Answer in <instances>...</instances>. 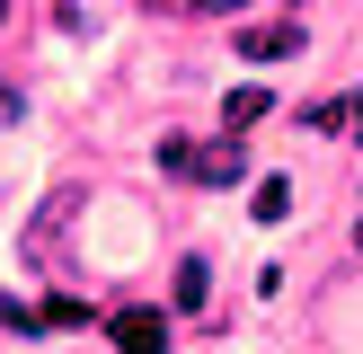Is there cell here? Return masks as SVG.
Returning <instances> with one entry per match:
<instances>
[{"label": "cell", "mask_w": 363, "mask_h": 354, "mask_svg": "<svg viewBox=\"0 0 363 354\" xmlns=\"http://www.w3.org/2000/svg\"><path fill=\"white\" fill-rule=\"evenodd\" d=\"M284 212H293V186H284V177H266V186H257V222H284Z\"/></svg>", "instance_id": "9"}, {"label": "cell", "mask_w": 363, "mask_h": 354, "mask_svg": "<svg viewBox=\"0 0 363 354\" xmlns=\"http://www.w3.org/2000/svg\"><path fill=\"white\" fill-rule=\"evenodd\" d=\"M0 18H9V0H0Z\"/></svg>", "instance_id": "14"}, {"label": "cell", "mask_w": 363, "mask_h": 354, "mask_svg": "<svg viewBox=\"0 0 363 354\" xmlns=\"http://www.w3.org/2000/svg\"><path fill=\"white\" fill-rule=\"evenodd\" d=\"M204 292H213L204 257H186V266H177V310H204Z\"/></svg>", "instance_id": "7"}, {"label": "cell", "mask_w": 363, "mask_h": 354, "mask_svg": "<svg viewBox=\"0 0 363 354\" xmlns=\"http://www.w3.org/2000/svg\"><path fill=\"white\" fill-rule=\"evenodd\" d=\"M354 133H363V98H354Z\"/></svg>", "instance_id": "12"}, {"label": "cell", "mask_w": 363, "mask_h": 354, "mask_svg": "<svg viewBox=\"0 0 363 354\" xmlns=\"http://www.w3.org/2000/svg\"><path fill=\"white\" fill-rule=\"evenodd\" d=\"M275 106H284V98H275V88H266V80L230 88V98H222V133H230V142H240V133H257V124L275 115Z\"/></svg>", "instance_id": "6"}, {"label": "cell", "mask_w": 363, "mask_h": 354, "mask_svg": "<svg viewBox=\"0 0 363 354\" xmlns=\"http://www.w3.org/2000/svg\"><path fill=\"white\" fill-rule=\"evenodd\" d=\"M106 336H116V354H169V319L160 310H116V319H98Z\"/></svg>", "instance_id": "4"}, {"label": "cell", "mask_w": 363, "mask_h": 354, "mask_svg": "<svg viewBox=\"0 0 363 354\" xmlns=\"http://www.w3.org/2000/svg\"><path fill=\"white\" fill-rule=\"evenodd\" d=\"M160 169H169V177H195V186H240V177H248V159H240V142H195V133H169V142H160Z\"/></svg>", "instance_id": "1"}, {"label": "cell", "mask_w": 363, "mask_h": 354, "mask_svg": "<svg viewBox=\"0 0 363 354\" xmlns=\"http://www.w3.org/2000/svg\"><path fill=\"white\" fill-rule=\"evenodd\" d=\"M301 124H311V133H346V98H311V106H301Z\"/></svg>", "instance_id": "8"}, {"label": "cell", "mask_w": 363, "mask_h": 354, "mask_svg": "<svg viewBox=\"0 0 363 354\" xmlns=\"http://www.w3.org/2000/svg\"><path fill=\"white\" fill-rule=\"evenodd\" d=\"M0 319H9L18 336H71V328H98V319H89L71 292H45V301H0Z\"/></svg>", "instance_id": "2"}, {"label": "cell", "mask_w": 363, "mask_h": 354, "mask_svg": "<svg viewBox=\"0 0 363 354\" xmlns=\"http://www.w3.org/2000/svg\"><path fill=\"white\" fill-rule=\"evenodd\" d=\"M18 115H27V98H18V80L0 71V124H18Z\"/></svg>", "instance_id": "10"}, {"label": "cell", "mask_w": 363, "mask_h": 354, "mask_svg": "<svg viewBox=\"0 0 363 354\" xmlns=\"http://www.w3.org/2000/svg\"><path fill=\"white\" fill-rule=\"evenodd\" d=\"M186 9H204V18H230V9H248V0H186Z\"/></svg>", "instance_id": "11"}, {"label": "cell", "mask_w": 363, "mask_h": 354, "mask_svg": "<svg viewBox=\"0 0 363 354\" xmlns=\"http://www.w3.org/2000/svg\"><path fill=\"white\" fill-rule=\"evenodd\" d=\"M354 257H363V222H354Z\"/></svg>", "instance_id": "13"}, {"label": "cell", "mask_w": 363, "mask_h": 354, "mask_svg": "<svg viewBox=\"0 0 363 354\" xmlns=\"http://www.w3.org/2000/svg\"><path fill=\"white\" fill-rule=\"evenodd\" d=\"M80 204H89V195H80V186H62V195H53V204L27 222V257H35V266H62V222H71Z\"/></svg>", "instance_id": "3"}, {"label": "cell", "mask_w": 363, "mask_h": 354, "mask_svg": "<svg viewBox=\"0 0 363 354\" xmlns=\"http://www.w3.org/2000/svg\"><path fill=\"white\" fill-rule=\"evenodd\" d=\"M301 45H311V27H301V18H275V27H248L240 35V62H293Z\"/></svg>", "instance_id": "5"}]
</instances>
